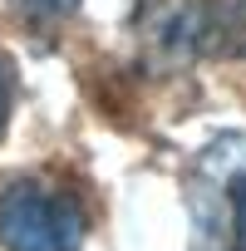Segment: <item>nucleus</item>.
Segmentation results:
<instances>
[{"label": "nucleus", "mask_w": 246, "mask_h": 251, "mask_svg": "<svg viewBox=\"0 0 246 251\" xmlns=\"http://www.w3.org/2000/svg\"><path fill=\"white\" fill-rule=\"evenodd\" d=\"M187 251H246V133H217L182 177Z\"/></svg>", "instance_id": "obj_1"}, {"label": "nucleus", "mask_w": 246, "mask_h": 251, "mask_svg": "<svg viewBox=\"0 0 246 251\" xmlns=\"http://www.w3.org/2000/svg\"><path fill=\"white\" fill-rule=\"evenodd\" d=\"M143 50L163 64L192 59H246V0H153L138 10Z\"/></svg>", "instance_id": "obj_2"}, {"label": "nucleus", "mask_w": 246, "mask_h": 251, "mask_svg": "<svg viewBox=\"0 0 246 251\" xmlns=\"http://www.w3.org/2000/svg\"><path fill=\"white\" fill-rule=\"evenodd\" d=\"M0 241L5 251H79L84 212L59 187L20 177L0 192Z\"/></svg>", "instance_id": "obj_3"}, {"label": "nucleus", "mask_w": 246, "mask_h": 251, "mask_svg": "<svg viewBox=\"0 0 246 251\" xmlns=\"http://www.w3.org/2000/svg\"><path fill=\"white\" fill-rule=\"evenodd\" d=\"M15 10L30 20H64L79 10V0H15Z\"/></svg>", "instance_id": "obj_4"}, {"label": "nucleus", "mask_w": 246, "mask_h": 251, "mask_svg": "<svg viewBox=\"0 0 246 251\" xmlns=\"http://www.w3.org/2000/svg\"><path fill=\"white\" fill-rule=\"evenodd\" d=\"M10 103H15V64L0 54V133H5V123H10Z\"/></svg>", "instance_id": "obj_5"}]
</instances>
